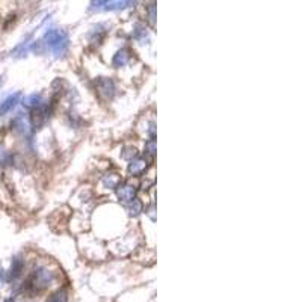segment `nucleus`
Returning <instances> with one entry per match:
<instances>
[{"label": "nucleus", "mask_w": 302, "mask_h": 302, "mask_svg": "<svg viewBox=\"0 0 302 302\" xmlns=\"http://www.w3.org/2000/svg\"><path fill=\"white\" fill-rule=\"evenodd\" d=\"M148 17H150V23L154 24V18H156V6L151 5L150 9H148Z\"/></svg>", "instance_id": "6ab92c4d"}, {"label": "nucleus", "mask_w": 302, "mask_h": 302, "mask_svg": "<svg viewBox=\"0 0 302 302\" xmlns=\"http://www.w3.org/2000/svg\"><path fill=\"white\" fill-rule=\"evenodd\" d=\"M130 50H127V48H121L119 52H116V55L113 56V61H112V64H113V67L115 68H121V67H124V65H127L129 64V61H130Z\"/></svg>", "instance_id": "6e6552de"}, {"label": "nucleus", "mask_w": 302, "mask_h": 302, "mask_svg": "<svg viewBox=\"0 0 302 302\" xmlns=\"http://www.w3.org/2000/svg\"><path fill=\"white\" fill-rule=\"evenodd\" d=\"M95 89H97V94L100 95L102 100H112L113 95H115V83L112 79L109 77H100L95 80Z\"/></svg>", "instance_id": "7ed1b4c3"}, {"label": "nucleus", "mask_w": 302, "mask_h": 302, "mask_svg": "<svg viewBox=\"0 0 302 302\" xmlns=\"http://www.w3.org/2000/svg\"><path fill=\"white\" fill-rule=\"evenodd\" d=\"M133 38L138 39V41H144L147 38V31L141 26V24H138V26L135 28L133 31Z\"/></svg>", "instance_id": "dca6fc26"}, {"label": "nucleus", "mask_w": 302, "mask_h": 302, "mask_svg": "<svg viewBox=\"0 0 302 302\" xmlns=\"http://www.w3.org/2000/svg\"><path fill=\"white\" fill-rule=\"evenodd\" d=\"M2 82H3V80H2V77H0V85H2Z\"/></svg>", "instance_id": "4be33fe9"}, {"label": "nucleus", "mask_w": 302, "mask_h": 302, "mask_svg": "<svg viewBox=\"0 0 302 302\" xmlns=\"http://www.w3.org/2000/svg\"><path fill=\"white\" fill-rule=\"evenodd\" d=\"M133 2H92L91 9L92 11H118V9H125L129 6H133Z\"/></svg>", "instance_id": "20e7f679"}, {"label": "nucleus", "mask_w": 302, "mask_h": 302, "mask_svg": "<svg viewBox=\"0 0 302 302\" xmlns=\"http://www.w3.org/2000/svg\"><path fill=\"white\" fill-rule=\"evenodd\" d=\"M23 267H24V260L21 257H15L12 260V264H11V278L15 280L21 275L23 272Z\"/></svg>", "instance_id": "9d476101"}, {"label": "nucleus", "mask_w": 302, "mask_h": 302, "mask_svg": "<svg viewBox=\"0 0 302 302\" xmlns=\"http://www.w3.org/2000/svg\"><path fill=\"white\" fill-rule=\"evenodd\" d=\"M116 193H118V198H119L121 201H132V199H135L136 189H135V186H132V185L127 183V185L118 186Z\"/></svg>", "instance_id": "0eeeda50"}, {"label": "nucleus", "mask_w": 302, "mask_h": 302, "mask_svg": "<svg viewBox=\"0 0 302 302\" xmlns=\"http://www.w3.org/2000/svg\"><path fill=\"white\" fill-rule=\"evenodd\" d=\"M148 168V162L145 159H136V160H132V163L129 165V172L130 175H135V177H138V175L144 174Z\"/></svg>", "instance_id": "1a4fd4ad"}, {"label": "nucleus", "mask_w": 302, "mask_h": 302, "mask_svg": "<svg viewBox=\"0 0 302 302\" xmlns=\"http://www.w3.org/2000/svg\"><path fill=\"white\" fill-rule=\"evenodd\" d=\"M147 215L151 218V221H154V219H156V215H154V206H150V207L147 209Z\"/></svg>", "instance_id": "aec40b11"}, {"label": "nucleus", "mask_w": 302, "mask_h": 302, "mask_svg": "<svg viewBox=\"0 0 302 302\" xmlns=\"http://www.w3.org/2000/svg\"><path fill=\"white\" fill-rule=\"evenodd\" d=\"M5 283V272L3 269H0V286H2Z\"/></svg>", "instance_id": "412c9836"}, {"label": "nucleus", "mask_w": 302, "mask_h": 302, "mask_svg": "<svg viewBox=\"0 0 302 302\" xmlns=\"http://www.w3.org/2000/svg\"><path fill=\"white\" fill-rule=\"evenodd\" d=\"M45 302H68V293L65 290H58L50 295Z\"/></svg>", "instance_id": "f8f14e48"}, {"label": "nucleus", "mask_w": 302, "mask_h": 302, "mask_svg": "<svg viewBox=\"0 0 302 302\" xmlns=\"http://www.w3.org/2000/svg\"><path fill=\"white\" fill-rule=\"evenodd\" d=\"M39 102H41V95L39 94H32V95H29V97H26L23 100V105L26 108H38Z\"/></svg>", "instance_id": "4468645a"}, {"label": "nucleus", "mask_w": 302, "mask_h": 302, "mask_svg": "<svg viewBox=\"0 0 302 302\" xmlns=\"http://www.w3.org/2000/svg\"><path fill=\"white\" fill-rule=\"evenodd\" d=\"M45 119H47V112L42 108H37V109L32 111L31 122H32V127L34 129H41L42 124L45 122Z\"/></svg>", "instance_id": "423d86ee"}, {"label": "nucleus", "mask_w": 302, "mask_h": 302, "mask_svg": "<svg viewBox=\"0 0 302 302\" xmlns=\"http://www.w3.org/2000/svg\"><path fill=\"white\" fill-rule=\"evenodd\" d=\"M136 156V148L133 147H127V148H124V153H122V157L124 159H132Z\"/></svg>", "instance_id": "a211bd4d"}, {"label": "nucleus", "mask_w": 302, "mask_h": 302, "mask_svg": "<svg viewBox=\"0 0 302 302\" xmlns=\"http://www.w3.org/2000/svg\"><path fill=\"white\" fill-rule=\"evenodd\" d=\"M103 185L106 188H111V189L118 188V185H119L118 174H108V175H105V177H103Z\"/></svg>", "instance_id": "ddd939ff"}, {"label": "nucleus", "mask_w": 302, "mask_h": 302, "mask_svg": "<svg viewBox=\"0 0 302 302\" xmlns=\"http://www.w3.org/2000/svg\"><path fill=\"white\" fill-rule=\"evenodd\" d=\"M145 151H147V154L151 156V157L156 154V142H154V139H150L145 144Z\"/></svg>", "instance_id": "f3484780"}, {"label": "nucleus", "mask_w": 302, "mask_h": 302, "mask_svg": "<svg viewBox=\"0 0 302 302\" xmlns=\"http://www.w3.org/2000/svg\"><path fill=\"white\" fill-rule=\"evenodd\" d=\"M125 209H127V212H129L130 216H138V215L142 212V203H141L139 199L135 198V199L130 201V203L127 204V207H125Z\"/></svg>", "instance_id": "9b49d317"}, {"label": "nucleus", "mask_w": 302, "mask_h": 302, "mask_svg": "<svg viewBox=\"0 0 302 302\" xmlns=\"http://www.w3.org/2000/svg\"><path fill=\"white\" fill-rule=\"evenodd\" d=\"M70 47V37L65 31L61 29H50L41 41H38L34 45V50L37 53L50 52L55 56H64Z\"/></svg>", "instance_id": "f257e3e1"}, {"label": "nucleus", "mask_w": 302, "mask_h": 302, "mask_svg": "<svg viewBox=\"0 0 302 302\" xmlns=\"http://www.w3.org/2000/svg\"><path fill=\"white\" fill-rule=\"evenodd\" d=\"M12 162V156L9 151H6L2 145H0V165L2 166H6Z\"/></svg>", "instance_id": "2eb2a0df"}, {"label": "nucleus", "mask_w": 302, "mask_h": 302, "mask_svg": "<svg viewBox=\"0 0 302 302\" xmlns=\"http://www.w3.org/2000/svg\"><path fill=\"white\" fill-rule=\"evenodd\" d=\"M56 280L55 272H52L48 267H38L37 270H34L31 280H29V286L34 287L35 290H42L45 287H48L50 284H53V281Z\"/></svg>", "instance_id": "f03ea898"}, {"label": "nucleus", "mask_w": 302, "mask_h": 302, "mask_svg": "<svg viewBox=\"0 0 302 302\" xmlns=\"http://www.w3.org/2000/svg\"><path fill=\"white\" fill-rule=\"evenodd\" d=\"M20 98H21V94H20V92H15V94L6 97L3 102L0 103V116L5 115V113H8L9 111H12V109L17 106V103L20 102Z\"/></svg>", "instance_id": "39448f33"}]
</instances>
